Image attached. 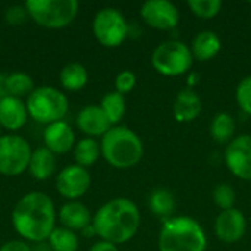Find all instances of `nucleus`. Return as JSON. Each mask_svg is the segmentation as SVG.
Instances as JSON below:
<instances>
[{"label": "nucleus", "instance_id": "a211bd4d", "mask_svg": "<svg viewBox=\"0 0 251 251\" xmlns=\"http://www.w3.org/2000/svg\"><path fill=\"white\" fill-rule=\"evenodd\" d=\"M201 110H203V101L200 96L190 87L181 90L176 94L172 104L174 118L181 124L196 121L200 116Z\"/></svg>", "mask_w": 251, "mask_h": 251}, {"label": "nucleus", "instance_id": "423d86ee", "mask_svg": "<svg viewBox=\"0 0 251 251\" xmlns=\"http://www.w3.org/2000/svg\"><path fill=\"white\" fill-rule=\"evenodd\" d=\"M28 16L47 29L69 26L78 15V0H28L24 3Z\"/></svg>", "mask_w": 251, "mask_h": 251}, {"label": "nucleus", "instance_id": "4c0bfd02", "mask_svg": "<svg viewBox=\"0 0 251 251\" xmlns=\"http://www.w3.org/2000/svg\"><path fill=\"white\" fill-rule=\"evenodd\" d=\"M197 79H199V75H197V74H191V75L188 76V84H190V88H191V85H196V84H197Z\"/></svg>", "mask_w": 251, "mask_h": 251}, {"label": "nucleus", "instance_id": "c9c22d12", "mask_svg": "<svg viewBox=\"0 0 251 251\" xmlns=\"http://www.w3.org/2000/svg\"><path fill=\"white\" fill-rule=\"evenodd\" d=\"M81 235H82V237H85V238H93V237H97V235H96V229H94L93 224H91V225H88L87 228H84V229L81 231Z\"/></svg>", "mask_w": 251, "mask_h": 251}, {"label": "nucleus", "instance_id": "bb28decb", "mask_svg": "<svg viewBox=\"0 0 251 251\" xmlns=\"http://www.w3.org/2000/svg\"><path fill=\"white\" fill-rule=\"evenodd\" d=\"M47 244L53 251H78L79 237L76 232L68 228L56 226L53 232L50 234Z\"/></svg>", "mask_w": 251, "mask_h": 251}, {"label": "nucleus", "instance_id": "f8f14e48", "mask_svg": "<svg viewBox=\"0 0 251 251\" xmlns=\"http://www.w3.org/2000/svg\"><path fill=\"white\" fill-rule=\"evenodd\" d=\"M225 163L234 176L251 182V135H238L226 146Z\"/></svg>", "mask_w": 251, "mask_h": 251}, {"label": "nucleus", "instance_id": "1a4fd4ad", "mask_svg": "<svg viewBox=\"0 0 251 251\" xmlns=\"http://www.w3.org/2000/svg\"><path fill=\"white\" fill-rule=\"evenodd\" d=\"M31 144L18 134L0 135V175L19 176L28 171L31 154Z\"/></svg>", "mask_w": 251, "mask_h": 251}, {"label": "nucleus", "instance_id": "f03ea898", "mask_svg": "<svg viewBox=\"0 0 251 251\" xmlns=\"http://www.w3.org/2000/svg\"><path fill=\"white\" fill-rule=\"evenodd\" d=\"M138 206L126 197H116L100 206L93 215L96 235L115 246L131 241L140 228Z\"/></svg>", "mask_w": 251, "mask_h": 251}, {"label": "nucleus", "instance_id": "2f4dec72", "mask_svg": "<svg viewBox=\"0 0 251 251\" xmlns=\"http://www.w3.org/2000/svg\"><path fill=\"white\" fill-rule=\"evenodd\" d=\"M28 18V12L24 4H13L6 9L4 12V21L10 26H19L24 25Z\"/></svg>", "mask_w": 251, "mask_h": 251}, {"label": "nucleus", "instance_id": "393cba45", "mask_svg": "<svg viewBox=\"0 0 251 251\" xmlns=\"http://www.w3.org/2000/svg\"><path fill=\"white\" fill-rule=\"evenodd\" d=\"M100 107L103 109V112L107 116V119L110 121V124L113 126H116L122 121V118L125 116L126 101L121 93L109 91L103 96V99L100 101Z\"/></svg>", "mask_w": 251, "mask_h": 251}, {"label": "nucleus", "instance_id": "e433bc0d", "mask_svg": "<svg viewBox=\"0 0 251 251\" xmlns=\"http://www.w3.org/2000/svg\"><path fill=\"white\" fill-rule=\"evenodd\" d=\"M32 251H53V250L49 247V244H47V243H43V244H37V247H34Z\"/></svg>", "mask_w": 251, "mask_h": 251}, {"label": "nucleus", "instance_id": "b1692460", "mask_svg": "<svg viewBox=\"0 0 251 251\" xmlns=\"http://www.w3.org/2000/svg\"><path fill=\"white\" fill-rule=\"evenodd\" d=\"M175 197L174 194L166 188H157L154 190L149 197V209L153 215L169 219L172 218V213L175 212Z\"/></svg>", "mask_w": 251, "mask_h": 251}, {"label": "nucleus", "instance_id": "7c9ffc66", "mask_svg": "<svg viewBox=\"0 0 251 251\" xmlns=\"http://www.w3.org/2000/svg\"><path fill=\"white\" fill-rule=\"evenodd\" d=\"M135 84H137V76L132 71H122L116 75L115 78V91L121 93L122 96L124 94H128L131 93L134 88H135Z\"/></svg>", "mask_w": 251, "mask_h": 251}, {"label": "nucleus", "instance_id": "39448f33", "mask_svg": "<svg viewBox=\"0 0 251 251\" xmlns=\"http://www.w3.org/2000/svg\"><path fill=\"white\" fill-rule=\"evenodd\" d=\"M25 104L29 118L43 125L63 121L69 112L68 96L51 85L35 87V90L26 97Z\"/></svg>", "mask_w": 251, "mask_h": 251}, {"label": "nucleus", "instance_id": "f704fd0d", "mask_svg": "<svg viewBox=\"0 0 251 251\" xmlns=\"http://www.w3.org/2000/svg\"><path fill=\"white\" fill-rule=\"evenodd\" d=\"M7 94V90H6V75L4 74H0V100L4 99Z\"/></svg>", "mask_w": 251, "mask_h": 251}, {"label": "nucleus", "instance_id": "20e7f679", "mask_svg": "<svg viewBox=\"0 0 251 251\" xmlns=\"http://www.w3.org/2000/svg\"><path fill=\"white\" fill-rule=\"evenodd\" d=\"M100 150L104 160L116 169H129L137 166L144 154L141 138L126 126H112L100 141Z\"/></svg>", "mask_w": 251, "mask_h": 251}, {"label": "nucleus", "instance_id": "c756f323", "mask_svg": "<svg viewBox=\"0 0 251 251\" xmlns=\"http://www.w3.org/2000/svg\"><path fill=\"white\" fill-rule=\"evenodd\" d=\"M235 100L240 109L251 116V75L243 78L235 90Z\"/></svg>", "mask_w": 251, "mask_h": 251}, {"label": "nucleus", "instance_id": "58836bf2", "mask_svg": "<svg viewBox=\"0 0 251 251\" xmlns=\"http://www.w3.org/2000/svg\"><path fill=\"white\" fill-rule=\"evenodd\" d=\"M0 47H1V41H0Z\"/></svg>", "mask_w": 251, "mask_h": 251}, {"label": "nucleus", "instance_id": "a878e982", "mask_svg": "<svg viewBox=\"0 0 251 251\" xmlns=\"http://www.w3.org/2000/svg\"><path fill=\"white\" fill-rule=\"evenodd\" d=\"M6 90L9 96L24 100V97H28L35 90V84L31 75L22 71H16L6 75Z\"/></svg>", "mask_w": 251, "mask_h": 251}, {"label": "nucleus", "instance_id": "473e14b6", "mask_svg": "<svg viewBox=\"0 0 251 251\" xmlns=\"http://www.w3.org/2000/svg\"><path fill=\"white\" fill-rule=\"evenodd\" d=\"M0 251H32V247L24 240H10L0 246Z\"/></svg>", "mask_w": 251, "mask_h": 251}, {"label": "nucleus", "instance_id": "4468645a", "mask_svg": "<svg viewBox=\"0 0 251 251\" xmlns=\"http://www.w3.org/2000/svg\"><path fill=\"white\" fill-rule=\"evenodd\" d=\"M43 143L47 150H50L56 156H63L74 150L76 140L72 126L63 119L46 125L43 131Z\"/></svg>", "mask_w": 251, "mask_h": 251}, {"label": "nucleus", "instance_id": "9b49d317", "mask_svg": "<svg viewBox=\"0 0 251 251\" xmlns=\"http://www.w3.org/2000/svg\"><path fill=\"white\" fill-rule=\"evenodd\" d=\"M141 19L159 31H172L178 26L181 13L169 0H147L140 7Z\"/></svg>", "mask_w": 251, "mask_h": 251}, {"label": "nucleus", "instance_id": "dca6fc26", "mask_svg": "<svg viewBox=\"0 0 251 251\" xmlns=\"http://www.w3.org/2000/svg\"><path fill=\"white\" fill-rule=\"evenodd\" d=\"M78 129L90 138L103 137L113 125L104 115L100 104H88L76 115Z\"/></svg>", "mask_w": 251, "mask_h": 251}, {"label": "nucleus", "instance_id": "6ab92c4d", "mask_svg": "<svg viewBox=\"0 0 251 251\" xmlns=\"http://www.w3.org/2000/svg\"><path fill=\"white\" fill-rule=\"evenodd\" d=\"M56 169H57L56 154H53L44 146L38 147L32 151L29 166H28V172L35 181L50 179L51 176H54Z\"/></svg>", "mask_w": 251, "mask_h": 251}, {"label": "nucleus", "instance_id": "0eeeda50", "mask_svg": "<svg viewBox=\"0 0 251 251\" xmlns=\"http://www.w3.org/2000/svg\"><path fill=\"white\" fill-rule=\"evenodd\" d=\"M193 62L190 46L179 40L163 41L151 53V66L163 76H181L191 69Z\"/></svg>", "mask_w": 251, "mask_h": 251}, {"label": "nucleus", "instance_id": "7ed1b4c3", "mask_svg": "<svg viewBox=\"0 0 251 251\" xmlns=\"http://www.w3.org/2000/svg\"><path fill=\"white\" fill-rule=\"evenodd\" d=\"M157 247L159 251H206L207 235L196 219L172 216L160 228Z\"/></svg>", "mask_w": 251, "mask_h": 251}, {"label": "nucleus", "instance_id": "f257e3e1", "mask_svg": "<svg viewBox=\"0 0 251 251\" xmlns=\"http://www.w3.org/2000/svg\"><path fill=\"white\" fill-rule=\"evenodd\" d=\"M12 226L21 240L34 244L47 243L56 228L57 210L53 199L41 191H31L22 196L10 215Z\"/></svg>", "mask_w": 251, "mask_h": 251}, {"label": "nucleus", "instance_id": "4be33fe9", "mask_svg": "<svg viewBox=\"0 0 251 251\" xmlns=\"http://www.w3.org/2000/svg\"><path fill=\"white\" fill-rule=\"evenodd\" d=\"M235 129H237V124L235 119L232 118V115H229L228 112H219L213 116L210 126H209V132L210 137L219 143V144H229L235 137Z\"/></svg>", "mask_w": 251, "mask_h": 251}, {"label": "nucleus", "instance_id": "ddd939ff", "mask_svg": "<svg viewBox=\"0 0 251 251\" xmlns=\"http://www.w3.org/2000/svg\"><path fill=\"white\" fill-rule=\"evenodd\" d=\"M247 231V219L240 209L221 210L215 221L216 237L226 244L238 243Z\"/></svg>", "mask_w": 251, "mask_h": 251}, {"label": "nucleus", "instance_id": "9d476101", "mask_svg": "<svg viewBox=\"0 0 251 251\" xmlns=\"http://www.w3.org/2000/svg\"><path fill=\"white\" fill-rule=\"evenodd\" d=\"M91 187L90 171L79 165H68L56 176V190L68 201L84 197Z\"/></svg>", "mask_w": 251, "mask_h": 251}, {"label": "nucleus", "instance_id": "aec40b11", "mask_svg": "<svg viewBox=\"0 0 251 251\" xmlns=\"http://www.w3.org/2000/svg\"><path fill=\"white\" fill-rule=\"evenodd\" d=\"M221 47H222V41H221L219 35L215 31L204 29V31H200L193 38L190 49H191L194 59H197L200 62H207L219 54Z\"/></svg>", "mask_w": 251, "mask_h": 251}, {"label": "nucleus", "instance_id": "f3484780", "mask_svg": "<svg viewBox=\"0 0 251 251\" xmlns=\"http://www.w3.org/2000/svg\"><path fill=\"white\" fill-rule=\"evenodd\" d=\"M57 219L60 222V226L68 228L74 232H81L84 228L93 224L91 210L78 200L63 203L57 212Z\"/></svg>", "mask_w": 251, "mask_h": 251}, {"label": "nucleus", "instance_id": "c85d7f7f", "mask_svg": "<svg viewBox=\"0 0 251 251\" xmlns=\"http://www.w3.org/2000/svg\"><path fill=\"white\" fill-rule=\"evenodd\" d=\"M213 201L221 210L234 209L237 201V193L229 184H219L213 190Z\"/></svg>", "mask_w": 251, "mask_h": 251}, {"label": "nucleus", "instance_id": "412c9836", "mask_svg": "<svg viewBox=\"0 0 251 251\" xmlns=\"http://www.w3.org/2000/svg\"><path fill=\"white\" fill-rule=\"evenodd\" d=\"M59 81L66 91H79L88 84V71L78 62L66 63L59 74Z\"/></svg>", "mask_w": 251, "mask_h": 251}, {"label": "nucleus", "instance_id": "6e6552de", "mask_svg": "<svg viewBox=\"0 0 251 251\" xmlns=\"http://www.w3.org/2000/svg\"><path fill=\"white\" fill-rule=\"evenodd\" d=\"M91 29L96 40L109 49L121 46L129 35V24L116 7L100 9L94 15Z\"/></svg>", "mask_w": 251, "mask_h": 251}, {"label": "nucleus", "instance_id": "2eb2a0df", "mask_svg": "<svg viewBox=\"0 0 251 251\" xmlns=\"http://www.w3.org/2000/svg\"><path fill=\"white\" fill-rule=\"evenodd\" d=\"M29 119L26 104L22 99L6 96L0 100V128L7 134H16L22 129Z\"/></svg>", "mask_w": 251, "mask_h": 251}, {"label": "nucleus", "instance_id": "cd10ccee", "mask_svg": "<svg viewBox=\"0 0 251 251\" xmlns=\"http://www.w3.org/2000/svg\"><path fill=\"white\" fill-rule=\"evenodd\" d=\"M188 9L193 15H196L200 19H212L219 15L222 9L221 0H188L187 1Z\"/></svg>", "mask_w": 251, "mask_h": 251}, {"label": "nucleus", "instance_id": "72a5a7b5", "mask_svg": "<svg viewBox=\"0 0 251 251\" xmlns=\"http://www.w3.org/2000/svg\"><path fill=\"white\" fill-rule=\"evenodd\" d=\"M90 251H119V249H118V246H115L112 243L100 240V241H97V243H94L91 246Z\"/></svg>", "mask_w": 251, "mask_h": 251}, {"label": "nucleus", "instance_id": "5701e85b", "mask_svg": "<svg viewBox=\"0 0 251 251\" xmlns=\"http://www.w3.org/2000/svg\"><path fill=\"white\" fill-rule=\"evenodd\" d=\"M100 156H101L100 143L96 138L84 137V138L78 140L75 147H74L75 165H79L85 169L96 165V162L99 160Z\"/></svg>", "mask_w": 251, "mask_h": 251}]
</instances>
